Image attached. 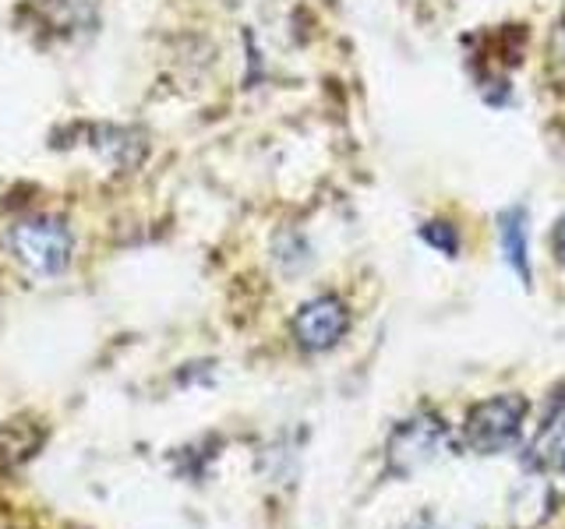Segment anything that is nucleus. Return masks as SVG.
Here are the masks:
<instances>
[{
  "mask_svg": "<svg viewBox=\"0 0 565 529\" xmlns=\"http://www.w3.org/2000/svg\"><path fill=\"white\" fill-rule=\"evenodd\" d=\"M350 328V311L340 296H315L294 314V339L308 353H326Z\"/></svg>",
  "mask_w": 565,
  "mask_h": 529,
  "instance_id": "4",
  "label": "nucleus"
},
{
  "mask_svg": "<svg viewBox=\"0 0 565 529\" xmlns=\"http://www.w3.org/2000/svg\"><path fill=\"white\" fill-rule=\"evenodd\" d=\"M552 251H555V258H558V264L565 269V216L555 223V229H552Z\"/></svg>",
  "mask_w": 565,
  "mask_h": 529,
  "instance_id": "8",
  "label": "nucleus"
},
{
  "mask_svg": "<svg viewBox=\"0 0 565 529\" xmlns=\"http://www.w3.org/2000/svg\"><path fill=\"white\" fill-rule=\"evenodd\" d=\"M8 247L18 264H25L32 276H61L71 264V229L57 216H29L11 226Z\"/></svg>",
  "mask_w": 565,
  "mask_h": 529,
  "instance_id": "1",
  "label": "nucleus"
},
{
  "mask_svg": "<svg viewBox=\"0 0 565 529\" xmlns=\"http://www.w3.org/2000/svg\"><path fill=\"white\" fill-rule=\"evenodd\" d=\"M499 244L509 261V269L523 282H530V244H526V212L505 208L499 216Z\"/></svg>",
  "mask_w": 565,
  "mask_h": 529,
  "instance_id": "5",
  "label": "nucleus"
},
{
  "mask_svg": "<svg viewBox=\"0 0 565 529\" xmlns=\"http://www.w3.org/2000/svg\"><path fill=\"white\" fill-rule=\"evenodd\" d=\"M424 240L435 244L438 251H446V255H456V251H459V237L452 234V226H449V223H431V226H424Z\"/></svg>",
  "mask_w": 565,
  "mask_h": 529,
  "instance_id": "7",
  "label": "nucleus"
},
{
  "mask_svg": "<svg viewBox=\"0 0 565 529\" xmlns=\"http://www.w3.org/2000/svg\"><path fill=\"white\" fill-rule=\"evenodd\" d=\"M534 452L544 466L565 473V413H555L552 420H547V428L541 431Z\"/></svg>",
  "mask_w": 565,
  "mask_h": 529,
  "instance_id": "6",
  "label": "nucleus"
},
{
  "mask_svg": "<svg viewBox=\"0 0 565 529\" xmlns=\"http://www.w3.org/2000/svg\"><path fill=\"white\" fill-rule=\"evenodd\" d=\"M526 413H530V406L516 392L491 396L484 402H477L473 410L467 413V423H463L467 449H473L477 455L505 452L509 445H516Z\"/></svg>",
  "mask_w": 565,
  "mask_h": 529,
  "instance_id": "2",
  "label": "nucleus"
},
{
  "mask_svg": "<svg viewBox=\"0 0 565 529\" xmlns=\"http://www.w3.org/2000/svg\"><path fill=\"white\" fill-rule=\"evenodd\" d=\"M446 423H441L435 413H417L411 420H403L399 428L393 431L385 445V458H388V473L406 476L414 473L417 466L431 463V458L446 449Z\"/></svg>",
  "mask_w": 565,
  "mask_h": 529,
  "instance_id": "3",
  "label": "nucleus"
},
{
  "mask_svg": "<svg viewBox=\"0 0 565 529\" xmlns=\"http://www.w3.org/2000/svg\"><path fill=\"white\" fill-rule=\"evenodd\" d=\"M406 529H441L435 519H420V522H414V526H406Z\"/></svg>",
  "mask_w": 565,
  "mask_h": 529,
  "instance_id": "9",
  "label": "nucleus"
}]
</instances>
